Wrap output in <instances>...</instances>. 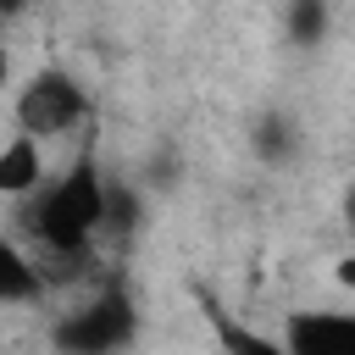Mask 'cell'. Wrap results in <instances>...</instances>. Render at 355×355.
<instances>
[{
  "label": "cell",
  "instance_id": "obj_13",
  "mask_svg": "<svg viewBox=\"0 0 355 355\" xmlns=\"http://www.w3.org/2000/svg\"><path fill=\"white\" fill-rule=\"evenodd\" d=\"M22 11H28V0H0V22L6 17H22Z\"/></svg>",
  "mask_w": 355,
  "mask_h": 355
},
{
  "label": "cell",
  "instance_id": "obj_7",
  "mask_svg": "<svg viewBox=\"0 0 355 355\" xmlns=\"http://www.w3.org/2000/svg\"><path fill=\"white\" fill-rule=\"evenodd\" d=\"M39 294H44V272L11 239H0V305H22V300H39Z\"/></svg>",
  "mask_w": 355,
  "mask_h": 355
},
{
  "label": "cell",
  "instance_id": "obj_8",
  "mask_svg": "<svg viewBox=\"0 0 355 355\" xmlns=\"http://www.w3.org/2000/svg\"><path fill=\"white\" fill-rule=\"evenodd\" d=\"M139 227H144V189L139 183H105V227L100 233L128 239Z\"/></svg>",
  "mask_w": 355,
  "mask_h": 355
},
{
  "label": "cell",
  "instance_id": "obj_14",
  "mask_svg": "<svg viewBox=\"0 0 355 355\" xmlns=\"http://www.w3.org/2000/svg\"><path fill=\"white\" fill-rule=\"evenodd\" d=\"M344 222H349V227H355V183H349V189H344Z\"/></svg>",
  "mask_w": 355,
  "mask_h": 355
},
{
  "label": "cell",
  "instance_id": "obj_1",
  "mask_svg": "<svg viewBox=\"0 0 355 355\" xmlns=\"http://www.w3.org/2000/svg\"><path fill=\"white\" fill-rule=\"evenodd\" d=\"M105 183H111V178H100L94 155H78V161L67 166V178H55V183L33 200V211L22 216L28 233H33L50 255H67V261L83 255L89 239L105 227Z\"/></svg>",
  "mask_w": 355,
  "mask_h": 355
},
{
  "label": "cell",
  "instance_id": "obj_9",
  "mask_svg": "<svg viewBox=\"0 0 355 355\" xmlns=\"http://www.w3.org/2000/svg\"><path fill=\"white\" fill-rule=\"evenodd\" d=\"M294 144H300V133H294V122H288L283 111H266V116L255 122V133H250V150H255L266 166L288 161V155H294Z\"/></svg>",
  "mask_w": 355,
  "mask_h": 355
},
{
  "label": "cell",
  "instance_id": "obj_12",
  "mask_svg": "<svg viewBox=\"0 0 355 355\" xmlns=\"http://www.w3.org/2000/svg\"><path fill=\"white\" fill-rule=\"evenodd\" d=\"M333 283L338 288H355V255H338L333 261Z\"/></svg>",
  "mask_w": 355,
  "mask_h": 355
},
{
  "label": "cell",
  "instance_id": "obj_3",
  "mask_svg": "<svg viewBox=\"0 0 355 355\" xmlns=\"http://www.w3.org/2000/svg\"><path fill=\"white\" fill-rule=\"evenodd\" d=\"M89 116V89L67 72V67H39L22 89H17V128L33 139L67 133Z\"/></svg>",
  "mask_w": 355,
  "mask_h": 355
},
{
  "label": "cell",
  "instance_id": "obj_10",
  "mask_svg": "<svg viewBox=\"0 0 355 355\" xmlns=\"http://www.w3.org/2000/svg\"><path fill=\"white\" fill-rule=\"evenodd\" d=\"M327 39V0H288V44L316 50Z\"/></svg>",
  "mask_w": 355,
  "mask_h": 355
},
{
  "label": "cell",
  "instance_id": "obj_2",
  "mask_svg": "<svg viewBox=\"0 0 355 355\" xmlns=\"http://www.w3.org/2000/svg\"><path fill=\"white\" fill-rule=\"evenodd\" d=\"M133 338H139V311H133L122 283H105L89 305L67 311L50 327L55 355H122Z\"/></svg>",
  "mask_w": 355,
  "mask_h": 355
},
{
  "label": "cell",
  "instance_id": "obj_5",
  "mask_svg": "<svg viewBox=\"0 0 355 355\" xmlns=\"http://www.w3.org/2000/svg\"><path fill=\"white\" fill-rule=\"evenodd\" d=\"M200 311H205V322H211V333H216V344H222V355H294L283 338H266V333H255V327H244L233 311H222L211 294H200Z\"/></svg>",
  "mask_w": 355,
  "mask_h": 355
},
{
  "label": "cell",
  "instance_id": "obj_15",
  "mask_svg": "<svg viewBox=\"0 0 355 355\" xmlns=\"http://www.w3.org/2000/svg\"><path fill=\"white\" fill-rule=\"evenodd\" d=\"M11 83V55H6V44H0V89Z\"/></svg>",
  "mask_w": 355,
  "mask_h": 355
},
{
  "label": "cell",
  "instance_id": "obj_11",
  "mask_svg": "<svg viewBox=\"0 0 355 355\" xmlns=\"http://www.w3.org/2000/svg\"><path fill=\"white\" fill-rule=\"evenodd\" d=\"M178 172H183V161H172V155H155V161L144 166V189H172V183H178Z\"/></svg>",
  "mask_w": 355,
  "mask_h": 355
},
{
  "label": "cell",
  "instance_id": "obj_6",
  "mask_svg": "<svg viewBox=\"0 0 355 355\" xmlns=\"http://www.w3.org/2000/svg\"><path fill=\"white\" fill-rule=\"evenodd\" d=\"M44 183V155H39V139L33 133H17L11 144H0V194L6 200H22Z\"/></svg>",
  "mask_w": 355,
  "mask_h": 355
},
{
  "label": "cell",
  "instance_id": "obj_4",
  "mask_svg": "<svg viewBox=\"0 0 355 355\" xmlns=\"http://www.w3.org/2000/svg\"><path fill=\"white\" fill-rule=\"evenodd\" d=\"M283 344L294 355H355V311H288Z\"/></svg>",
  "mask_w": 355,
  "mask_h": 355
}]
</instances>
